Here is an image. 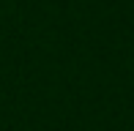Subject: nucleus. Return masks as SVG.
Here are the masks:
<instances>
[]
</instances>
